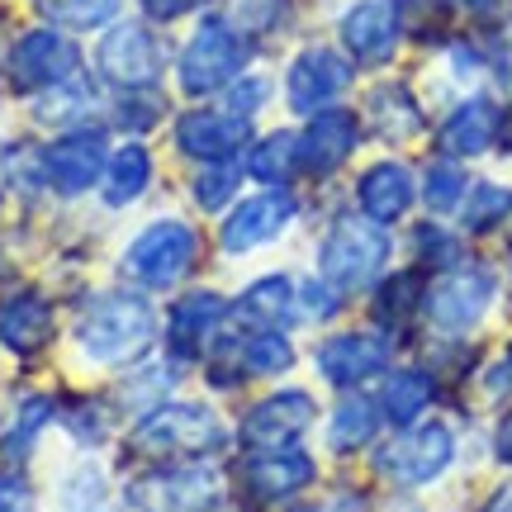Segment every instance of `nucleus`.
I'll list each match as a JSON object with an SVG mask.
<instances>
[{
    "mask_svg": "<svg viewBox=\"0 0 512 512\" xmlns=\"http://www.w3.org/2000/svg\"><path fill=\"white\" fill-rule=\"evenodd\" d=\"M105 162H110V138L105 128H62L53 143L43 147V176H48V190H57L62 200H76L100 185L105 176Z\"/></svg>",
    "mask_w": 512,
    "mask_h": 512,
    "instance_id": "10",
    "label": "nucleus"
},
{
    "mask_svg": "<svg viewBox=\"0 0 512 512\" xmlns=\"http://www.w3.org/2000/svg\"><path fill=\"white\" fill-rule=\"evenodd\" d=\"M299 171V133H266L247 147V176L266 190H280Z\"/></svg>",
    "mask_w": 512,
    "mask_h": 512,
    "instance_id": "28",
    "label": "nucleus"
},
{
    "mask_svg": "<svg viewBox=\"0 0 512 512\" xmlns=\"http://www.w3.org/2000/svg\"><path fill=\"white\" fill-rule=\"evenodd\" d=\"M238 366L247 380H275L294 366V342L280 328H256L242 332L238 342Z\"/></svg>",
    "mask_w": 512,
    "mask_h": 512,
    "instance_id": "27",
    "label": "nucleus"
},
{
    "mask_svg": "<svg viewBox=\"0 0 512 512\" xmlns=\"http://www.w3.org/2000/svg\"><path fill=\"white\" fill-rule=\"evenodd\" d=\"M280 5L285 0H228L223 5V19L242 29V34H261V29H271L275 19H280Z\"/></svg>",
    "mask_w": 512,
    "mask_h": 512,
    "instance_id": "41",
    "label": "nucleus"
},
{
    "mask_svg": "<svg viewBox=\"0 0 512 512\" xmlns=\"http://www.w3.org/2000/svg\"><path fill=\"white\" fill-rule=\"evenodd\" d=\"M432 403V375L427 370H394L380 389V418L394 427H413Z\"/></svg>",
    "mask_w": 512,
    "mask_h": 512,
    "instance_id": "26",
    "label": "nucleus"
},
{
    "mask_svg": "<svg viewBox=\"0 0 512 512\" xmlns=\"http://www.w3.org/2000/svg\"><path fill=\"white\" fill-rule=\"evenodd\" d=\"M5 72H10V86L19 95H43L81 76V53H76L72 34H62V29H29L15 38Z\"/></svg>",
    "mask_w": 512,
    "mask_h": 512,
    "instance_id": "8",
    "label": "nucleus"
},
{
    "mask_svg": "<svg viewBox=\"0 0 512 512\" xmlns=\"http://www.w3.org/2000/svg\"><path fill=\"white\" fill-rule=\"evenodd\" d=\"M351 91V62L337 48L313 43L304 53H294L285 67V105L294 114H323Z\"/></svg>",
    "mask_w": 512,
    "mask_h": 512,
    "instance_id": "12",
    "label": "nucleus"
},
{
    "mask_svg": "<svg viewBox=\"0 0 512 512\" xmlns=\"http://www.w3.org/2000/svg\"><path fill=\"white\" fill-rule=\"evenodd\" d=\"M67 432L76 437V446H100L105 432H110V422H105V413L95 403H72L67 408Z\"/></svg>",
    "mask_w": 512,
    "mask_h": 512,
    "instance_id": "43",
    "label": "nucleus"
},
{
    "mask_svg": "<svg viewBox=\"0 0 512 512\" xmlns=\"http://www.w3.org/2000/svg\"><path fill=\"white\" fill-rule=\"evenodd\" d=\"M484 512H512V484L508 489H498V494L484 503Z\"/></svg>",
    "mask_w": 512,
    "mask_h": 512,
    "instance_id": "48",
    "label": "nucleus"
},
{
    "mask_svg": "<svg viewBox=\"0 0 512 512\" xmlns=\"http://www.w3.org/2000/svg\"><path fill=\"white\" fill-rule=\"evenodd\" d=\"M228 446L223 418L200 399H166L133 427V451L152 460H209Z\"/></svg>",
    "mask_w": 512,
    "mask_h": 512,
    "instance_id": "2",
    "label": "nucleus"
},
{
    "mask_svg": "<svg viewBox=\"0 0 512 512\" xmlns=\"http://www.w3.org/2000/svg\"><path fill=\"white\" fill-rule=\"evenodd\" d=\"M266 95H271V81H266V76H238V81L223 91V110L252 119V114L266 105Z\"/></svg>",
    "mask_w": 512,
    "mask_h": 512,
    "instance_id": "42",
    "label": "nucleus"
},
{
    "mask_svg": "<svg viewBox=\"0 0 512 512\" xmlns=\"http://www.w3.org/2000/svg\"><path fill=\"white\" fill-rule=\"evenodd\" d=\"M223 318H228V299L214 290H185L171 313H166V347L176 361H195L219 342Z\"/></svg>",
    "mask_w": 512,
    "mask_h": 512,
    "instance_id": "17",
    "label": "nucleus"
},
{
    "mask_svg": "<svg viewBox=\"0 0 512 512\" xmlns=\"http://www.w3.org/2000/svg\"><path fill=\"white\" fill-rule=\"evenodd\" d=\"M171 133H176V152L181 157H190V162H200V166H214V162H233L238 157L242 147H247L252 124L242 114L214 105V110H185Z\"/></svg>",
    "mask_w": 512,
    "mask_h": 512,
    "instance_id": "14",
    "label": "nucleus"
},
{
    "mask_svg": "<svg viewBox=\"0 0 512 512\" xmlns=\"http://www.w3.org/2000/svg\"><path fill=\"white\" fill-rule=\"evenodd\" d=\"M498 138H503V147H508V152H512V119H508V124H503V128H498Z\"/></svg>",
    "mask_w": 512,
    "mask_h": 512,
    "instance_id": "51",
    "label": "nucleus"
},
{
    "mask_svg": "<svg viewBox=\"0 0 512 512\" xmlns=\"http://www.w3.org/2000/svg\"><path fill=\"white\" fill-rule=\"evenodd\" d=\"M119 5L124 0H34V10L43 15L48 29H62V34H95L119 19Z\"/></svg>",
    "mask_w": 512,
    "mask_h": 512,
    "instance_id": "29",
    "label": "nucleus"
},
{
    "mask_svg": "<svg viewBox=\"0 0 512 512\" xmlns=\"http://www.w3.org/2000/svg\"><path fill=\"white\" fill-rule=\"evenodd\" d=\"M418 200V181H413V171L403 162H375L361 171V181H356V204H361V219L380 223H399L408 209Z\"/></svg>",
    "mask_w": 512,
    "mask_h": 512,
    "instance_id": "22",
    "label": "nucleus"
},
{
    "mask_svg": "<svg viewBox=\"0 0 512 512\" xmlns=\"http://www.w3.org/2000/svg\"><path fill=\"white\" fill-rule=\"evenodd\" d=\"M242 484H247V494L261 498V503H280V498H294L299 489L313 484V460L304 456L299 446L252 451L247 465H242Z\"/></svg>",
    "mask_w": 512,
    "mask_h": 512,
    "instance_id": "20",
    "label": "nucleus"
},
{
    "mask_svg": "<svg viewBox=\"0 0 512 512\" xmlns=\"http://www.w3.org/2000/svg\"><path fill=\"white\" fill-rule=\"evenodd\" d=\"M57 318L48 294L38 290H15L0 299V347L15 351V356H38V351L53 342Z\"/></svg>",
    "mask_w": 512,
    "mask_h": 512,
    "instance_id": "21",
    "label": "nucleus"
},
{
    "mask_svg": "<svg viewBox=\"0 0 512 512\" xmlns=\"http://www.w3.org/2000/svg\"><path fill=\"white\" fill-rule=\"evenodd\" d=\"M389 366V342L380 332H337L318 342V375L337 389H356V384L375 380Z\"/></svg>",
    "mask_w": 512,
    "mask_h": 512,
    "instance_id": "18",
    "label": "nucleus"
},
{
    "mask_svg": "<svg viewBox=\"0 0 512 512\" xmlns=\"http://www.w3.org/2000/svg\"><path fill=\"white\" fill-rule=\"evenodd\" d=\"M238 181H242V171L233 162H214V166H204L200 176L190 181V195H195V204H200L204 214H219V209L233 204Z\"/></svg>",
    "mask_w": 512,
    "mask_h": 512,
    "instance_id": "36",
    "label": "nucleus"
},
{
    "mask_svg": "<svg viewBox=\"0 0 512 512\" xmlns=\"http://www.w3.org/2000/svg\"><path fill=\"white\" fill-rule=\"evenodd\" d=\"M124 280L143 294L176 290L200 266V233L190 219H152L124 247Z\"/></svg>",
    "mask_w": 512,
    "mask_h": 512,
    "instance_id": "3",
    "label": "nucleus"
},
{
    "mask_svg": "<svg viewBox=\"0 0 512 512\" xmlns=\"http://www.w3.org/2000/svg\"><path fill=\"white\" fill-rule=\"evenodd\" d=\"M219 494L223 484L204 460H166L162 470L128 484V503L138 512H209Z\"/></svg>",
    "mask_w": 512,
    "mask_h": 512,
    "instance_id": "7",
    "label": "nucleus"
},
{
    "mask_svg": "<svg viewBox=\"0 0 512 512\" xmlns=\"http://www.w3.org/2000/svg\"><path fill=\"white\" fill-rule=\"evenodd\" d=\"M294 214H299V204H294V195L285 185H280V190H256L252 200H238L233 214H228L219 228L223 256H247V252H256V247L275 242L294 223Z\"/></svg>",
    "mask_w": 512,
    "mask_h": 512,
    "instance_id": "13",
    "label": "nucleus"
},
{
    "mask_svg": "<svg viewBox=\"0 0 512 512\" xmlns=\"http://www.w3.org/2000/svg\"><path fill=\"white\" fill-rule=\"evenodd\" d=\"M152 342H157V309H152V299L143 290L95 294L86 313L76 318V347L91 366H138Z\"/></svg>",
    "mask_w": 512,
    "mask_h": 512,
    "instance_id": "1",
    "label": "nucleus"
},
{
    "mask_svg": "<svg viewBox=\"0 0 512 512\" xmlns=\"http://www.w3.org/2000/svg\"><path fill=\"white\" fill-rule=\"evenodd\" d=\"M337 34H342V48L361 67H384L389 57L399 53V34H403L399 0H356L342 15Z\"/></svg>",
    "mask_w": 512,
    "mask_h": 512,
    "instance_id": "16",
    "label": "nucleus"
},
{
    "mask_svg": "<svg viewBox=\"0 0 512 512\" xmlns=\"http://www.w3.org/2000/svg\"><path fill=\"white\" fill-rule=\"evenodd\" d=\"M162 114H166V100L152 91V86H147V91H119V100H114V119H119L128 133H147Z\"/></svg>",
    "mask_w": 512,
    "mask_h": 512,
    "instance_id": "38",
    "label": "nucleus"
},
{
    "mask_svg": "<svg viewBox=\"0 0 512 512\" xmlns=\"http://www.w3.org/2000/svg\"><path fill=\"white\" fill-rule=\"evenodd\" d=\"M375 427H380V403L370 399H342L337 408H332L328 418V446L332 451H361V446H370L375 441Z\"/></svg>",
    "mask_w": 512,
    "mask_h": 512,
    "instance_id": "32",
    "label": "nucleus"
},
{
    "mask_svg": "<svg viewBox=\"0 0 512 512\" xmlns=\"http://www.w3.org/2000/svg\"><path fill=\"white\" fill-rule=\"evenodd\" d=\"M0 512H34V484L24 475H0Z\"/></svg>",
    "mask_w": 512,
    "mask_h": 512,
    "instance_id": "45",
    "label": "nucleus"
},
{
    "mask_svg": "<svg viewBox=\"0 0 512 512\" xmlns=\"http://www.w3.org/2000/svg\"><path fill=\"white\" fill-rule=\"evenodd\" d=\"M370 124H375V133L380 138H389V143H403V138H413L422 128V110L418 100L408 95V86H380V91L370 95Z\"/></svg>",
    "mask_w": 512,
    "mask_h": 512,
    "instance_id": "31",
    "label": "nucleus"
},
{
    "mask_svg": "<svg viewBox=\"0 0 512 512\" xmlns=\"http://www.w3.org/2000/svg\"><path fill=\"white\" fill-rule=\"evenodd\" d=\"M413 304H422L418 280H413V275H394V280H384L380 294H375L380 323H394V318H403V313H413Z\"/></svg>",
    "mask_w": 512,
    "mask_h": 512,
    "instance_id": "40",
    "label": "nucleus"
},
{
    "mask_svg": "<svg viewBox=\"0 0 512 512\" xmlns=\"http://www.w3.org/2000/svg\"><path fill=\"white\" fill-rule=\"evenodd\" d=\"M147 185H152V152L143 143H124L119 152H110L100 176V200L110 209H128L133 200H143Z\"/></svg>",
    "mask_w": 512,
    "mask_h": 512,
    "instance_id": "25",
    "label": "nucleus"
},
{
    "mask_svg": "<svg viewBox=\"0 0 512 512\" xmlns=\"http://www.w3.org/2000/svg\"><path fill=\"white\" fill-rule=\"evenodd\" d=\"M247 67V34L233 29L223 15H209L195 24V34L185 38L181 57H176V86L190 100L228 91Z\"/></svg>",
    "mask_w": 512,
    "mask_h": 512,
    "instance_id": "4",
    "label": "nucleus"
},
{
    "mask_svg": "<svg viewBox=\"0 0 512 512\" xmlns=\"http://www.w3.org/2000/svg\"><path fill=\"white\" fill-rule=\"evenodd\" d=\"M356 143H361L356 114L337 110V105L323 114H313L309 128L299 133V171H309V176H332V171L356 152Z\"/></svg>",
    "mask_w": 512,
    "mask_h": 512,
    "instance_id": "19",
    "label": "nucleus"
},
{
    "mask_svg": "<svg viewBox=\"0 0 512 512\" xmlns=\"http://www.w3.org/2000/svg\"><path fill=\"white\" fill-rule=\"evenodd\" d=\"M294 304H299V318H332V313L342 309V294L318 275V280H304V285H299V299H294Z\"/></svg>",
    "mask_w": 512,
    "mask_h": 512,
    "instance_id": "44",
    "label": "nucleus"
},
{
    "mask_svg": "<svg viewBox=\"0 0 512 512\" xmlns=\"http://www.w3.org/2000/svg\"><path fill=\"white\" fill-rule=\"evenodd\" d=\"M318 418L309 389H280L271 399L247 408L242 418V446L247 451H271V446H294Z\"/></svg>",
    "mask_w": 512,
    "mask_h": 512,
    "instance_id": "15",
    "label": "nucleus"
},
{
    "mask_svg": "<svg viewBox=\"0 0 512 512\" xmlns=\"http://www.w3.org/2000/svg\"><path fill=\"white\" fill-rule=\"evenodd\" d=\"M95 72L114 91H147L166 72V43L143 19H114L95 43Z\"/></svg>",
    "mask_w": 512,
    "mask_h": 512,
    "instance_id": "6",
    "label": "nucleus"
},
{
    "mask_svg": "<svg viewBox=\"0 0 512 512\" xmlns=\"http://www.w3.org/2000/svg\"><path fill=\"white\" fill-rule=\"evenodd\" d=\"M494 456L503 460V465H512V413H503V422H498V432H494Z\"/></svg>",
    "mask_w": 512,
    "mask_h": 512,
    "instance_id": "47",
    "label": "nucleus"
},
{
    "mask_svg": "<svg viewBox=\"0 0 512 512\" xmlns=\"http://www.w3.org/2000/svg\"><path fill=\"white\" fill-rule=\"evenodd\" d=\"M91 110H95V95L86 91V81H81V76L62 81V86H53V91H43L38 95V105H34L38 119H43V124H53V128H81Z\"/></svg>",
    "mask_w": 512,
    "mask_h": 512,
    "instance_id": "33",
    "label": "nucleus"
},
{
    "mask_svg": "<svg viewBox=\"0 0 512 512\" xmlns=\"http://www.w3.org/2000/svg\"><path fill=\"white\" fill-rule=\"evenodd\" d=\"M53 422V399H43V394H29V399H19L10 408V418L0 422V456L5 460H24L34 451L38 432Z\"/></svg>",
    "mask_w": 512,
    "mask_h": 512,
    "instance_id": "30",
    "label": "nucleus"
},
{
    "mask_svg": "<svg viewBox=\"0 0 512 512\" xmlns=\"http://www.w3.org/2000/svg\"><path fill=\"white\" fill-rule=\"evenodd\" d=\"M460 214H465V228H470V233H489V228H498V223L512 214V190L498 181H479L475 190L465 195Z\"/></svg>",
    "mask_w": 512,
    "mask_h": 512,
    "instance_id": "34",
    "label": "nucleus"
},
{
    "mask_svg": "<svg viewBox=\"0 0 512 512\" xmlns=\"http://www.w3.org/2000/svg\"><path fill=\"white\" fill-rule=\"evenodd\" d=\"M460 5H465V10H475V15H494L503 0H460Z\"/></svg>",
    "mask_w": 512,
    "mask_h": 512,
    "instance_id": "49",
    "label": "nucleus"
},
{
    "mask_svg": "<svg viewBox=\"0 0 512 512\" xmlns=\"http://www.w3.org/2000/svg\"><path fill=\"white\" fill-rule=\"evenodd\" d=\"M470 195V181H465V171L456 162H432L427 166V176H422V200L432 214H456L460 204Z\"/></svg>",
    "mask_w": 512,
    "mask_h": 512,
    "instance_id": "35",
    "label": "nucleus"
},
{
    "mask_svg": "<svg viewBox=\"0 0 512 512\" xmlns=\"http://www.w3.org/2000/svg\"><path fill=\"white\" fill-rule=\"evenodd\" d=\"M299 285H294L290 275H261V280H252L247 290L228 304V313H233V323H238L242 332H256V328H290L294 318H299Z\"/></svg>",
    "mask_w": 512,
    "mask_h": 512,
    "instance_id": "23",
    "label": "nucleus"
},
{
    "mask_svg": "<svg viewBox=\"0 0 512 512\" xmlns=\"http://www.w3.org/2000/svg\"><path fill=\"white\" fill-rule=\"evenodd\" d=\"M62 512H105V475L81 465L62 479Z\"/></svg>",
    "mask_w": 512,
    "mask_h": 512,
    "instance_id": "37",
    "label": "nucleus"
},
{
    "mask_svg": "<svg viewBox=\"0 0 512 512\" xmlns=\"http://www.w3.org/2000/svg\"><path fill=\"white\" fill-rule=\"evenodd\" d=\"M204 0H138V10H143L152 24H171V19L190 15V10H200Z\"/></svg>",
    "mask_w": 512,
    "mask_h": 512,
    "instance_id": "46",
    "label": "nucleus"
},
{
    "mask_svg": "<svg viewBox=\"0 0 512 512\" xmlns=\"http://www.w3.org/2000/svg\"><path fill=\"white\" fill-rule=\"evenodd\" d=\"M498 128H503V114H498L494 100L470 95V100H460L456 110L446 114V124H441V147H446L451 157H479V152L494 147Z\"/></svg>",
    "mask_w": 512,
    "mask_h": 512,
    "instance_id": "24",
    "label": "nucleus"
},
{
    "mask_svg": "<svg viewBox=\"0 0 512 512\" xmlns=\"http://www.w3.org/2000/svg\"><path fill=\"white\" fill-rule=\"evenodd\" d=\"M384 261H389V238H384L380 223H370V219H337L328 228L323 247H318V275L337 294L375 285Z\"/></svg>",
    "mask_w": 512,
    "mask_h": 512,
    "instance_id": "5",
    "label": "nucleus"
},
{
    "mask_svg": "<svg viewBox=\"0 0 512 512\" xmlns=\"http://www.w3.org/2000/svg\"><path fill=\"white\" fill-rule=\"evenodd\" d=\"M456 460V437L446 422H413L403 427L399 441H389L380 451V475L403 484V489H422L432 479L446 475V465Z\"/></svg>",
    "mask_w": 512,
    "mask_h": 512,
    "instance_id": "9",
    "label": "nucleus"
},
{
    "mask_svg": "<svg viewBox=\"0 0 512 512\" xmlns=\"http://www.w3.org/2000/svg\"><path fill=\"white\" fill-rule=\"evenodd\" d=\"M494 290H498L494 271H484V266H451L427 290L422 313H427V323L437 332L456 337V332H470L484 313L494 309Z\"/></svg>",
    "mask_w": 512,
    "mask_h": 512,
    "instance_id": "11",
    "label": "nucleus"
},
{
    "mask_svg": "<svg viewBox=\"0 0 512 512\" xmlns=\"http://www.w3.org/2000/svg\"><path fill=\"white\" fill-rule=\"evenodd\" d=\"M5 176H10V185L15 190H24V195H34V190H48V176H43V147H29V143H15L5 147Z\"/></svg>",
    "mask_w": 512,
    "mask_h": 512,
    "instance_id": "39",
    "label": "nucleus"
},
{
    "mask_svg": "<svg viewBox=\"0 0 512 512\" xmlns=\"http://www.w3.org/2000/svg\"><path fill=\"white\" fill-rule=\"evenodd\" d=\"M503 76H508V86H512V29H508V48H503Z\"/></svg>",
    "mask_w": 512,
    "mask_h": 512,
    "instance_id": "50",
    "label": "nucleus"
}]
</instances>
